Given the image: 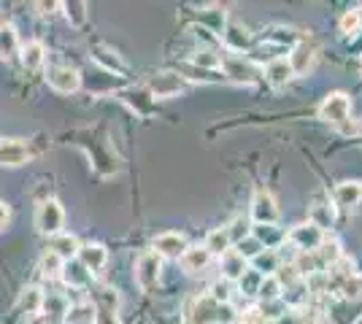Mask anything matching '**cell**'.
<instances>
[{"label":"cell","instance_id":"obj_1","mask_svg":"<svg viewBox=\"0 0 362 324\" xmlns=\"http://www.w3.org/2000/svg\"><path fill=\"white\" fill-rule=\"evenodd\" d=\"M184 319L187 324H219L230 319V308H227V303H216L211 294H203L187 306Z\"/></svg>","mask_w":362,"mask_h":324},{"label":"cell","instance_id":"obj_2","mask_svg":"<svg viewBox=\"0 0 362 324\" xmlns=\"http://www.w3.org/2000/svg\"><path fill=\"white\" fill-rule=\"evenodd\" d=\"M219 68L225 71V76L235 84H255L259 78V68H257L252 60H246L238 52H230V54H222V62Z\"/></svg>","mask_w":362,"mask_h":324},{"label":"cell","instance_id":"obj_3","mask_svg":"<svg viewBox=\"0 0 362 324\" xmlns=\"http://www.w3.org/2000/svg\"><path fill=\"white\" fill-rule=\"evenodd\" d=\"M62 224H65V211H62L60 200L46 198L38 205V211H35V227H38V232L52 238V235L62 232Z\"/></svg>","mask_w":362,"mask_h":324},{"label":"cell","instance_id":"obj_4","mask_svg":"<svg viewBox=\"0 0 362 324\" xmlns=\"http://www.w3.org/2000/svg\"><path fill=\"white\" fill-rule=\"evenodd\" d=\"M351 116V97L346 92H330L319 106V119L327 124H346Z\"/></svg>","mask_w":362,"mask_h":324},{"label":"cell","instance_id":"obj_5","mask_svg":"<svg viewBox=\"0 0 362 324\" xmlns=\"http://www.w3.org/2000/svg\"><path fill=\"white\" fill-rule=\"evenodd\" d=\"M163 273V257L157 251H146L136 260V284L144 292H151Z\"/></svg>","mask_w":362,"mask_h":324},{"label":"cell","instance_id":"obj_6","mask_svg":"<svg viewBox=\"0 0 362 324\" xmlns=\"http://www.w3.org/2000/svg\"><path fill=\"white\" fill-rule=\"evenodd\" d=\"M46 84L60 95H74L81 87V73L71 65H52L46 71Z\"/></svg>","mask_w":362,"mask_h":324},{"label":"cell","instance_id":"obj_7","mask_svg":"<svg viewBox=\"0 0 362 324\" xmlns=\"http://www.w3.org/2000/svg\"><path fill=\"white\" fill-rule=\"evenodd\" d=\"M289 244L295 248H300V251H317L322 246V241H325V230L317 227L314 222H303V224H295L292 230H289Z\"/></svg>","mask_w":362,"mask_h":324},{"label":"cell","instance_id":"obj_8","mask_svg":"<svg viewBox=\"0 0 362 324\" xmlns=\"http://www.w3.org/2000/svg\"><path fill=\"white\" fill-rule=\"evenodd\" d=\"M187 90V78L179 73H157L149 78V95L151 97H160V100H170V97H179Z\"/></svg>","mask_w":362,"mask_h":324},{"label":"cell","instance_id":"obj_9","mask_svg":"<svg viewBox=\"0 0 362 324\" xmlns=\"http://www.w3.org/2000/svg\"><path fill=\"white\" fill-rule=\"evenodd\" d=\"M252 219L257 224H276L279 222V205L273 200V195L268 189H257L252 198Z\"/></svg>","mask_w":362,"mask_h":324},{"label":"cell","instance_id":"obj_10","mask_svg":"<svg viewBox=\"0 0 362 324\" xmlns=\"http://www.w3.org/2000/svg\"><path fill=\"white\" fill-rule=\"evenodd\" d=\"M30 160V146L22 138L0 140V165L3 168H22Z\"/></svg>","mask_w":362,"mask_h":324},{"label":"cell","instance_id":"obj_11","mask_svg":"<svg viewBox=\"0 0 362 324\" xmlns=\"http://www.w3.org/2000/svg\"><path fill=\"white\" fill-rule=\"evenodd\" d=\"M317 62V47L311 41H298L292 47V54H289V65L295 71V76H305Z\"/></svg>","mask_w":362,"mask_h":324},{"label":"cell","instance_id":"obj_12","mask_svg":"<svg viewBox=\"0 0 362 324\" xmlns=\"http://www.w3.org/2000/svg\"><path fill=\"white\" fill-rule=\"evenodd\" d=\"M154 251L160 257H168V260H179L181 251L187 248V238L181 232H160L154 241H151Z\"/></svg>","mask_w":362,"mask_h":324},{"label":"cell","instance_id":"obj_13","mask_svg":"<svg viewBox=\"0 0 362 324\" xmlns=\"http://www.w3.org/2000/svg\"><path fill=\"white\" fill-rule=\"evenodd\" d=\"M181 268H184V273H189V276H197V273H203L209 263H211V254H209V248L206 246H187L181 251L179 257Z\"/></svg>","mask_w":362,"mask_h":324},{"label":"cell","instance_id":"obj_14","mask_svg":"<svg viewBox=\"0 0 362 324\" xmlns=\"http://www.w3.org/2000/svg\"><path fill=\"white\" fill-rule=\"evenodd\" d=\"M76 260L84 265L90 273H100L108 263V251H106V246H100V244H84V246H78Z\"/></svg>","mask_w":362,"mask_h":324},{"label":"cell","instance_id":"obj_15","mask_svg":"<svg viewBox=\"0 0 362 324\" xmlns=\"http://www.w3.org/2000/svg\"><path fill=\"white\" fill-rule=\"evenodd\" d=\"M332 200L338 208H354L362 200V181H344V184L335 186L332 192Z\"/></svg>","mask_w":362,"mask_h":324},{"label":"cell","instance_id":"obj_16","mask_svg":"<svg viewBox=\"0 0 362 324\" xmlns=\"http://www.w3.org/2000/svg\"><path fill=\"white\" fill-rule=\"evenodd\" d=\"M265 78L271 81L273 87H284L289 78H295V71H292V65H289L287 57H276V60L268 62Z\"/></svg>","mask_w":362,"mask_h":324},{"label":"cell","instance_id":"obj_17","mask_svg":"<svg viewBox=\"0 0 362 324\" xmlns=\"http://www.w3.org/2000/svg\"><path fill=\"white\" fill-rule=\"evenodd\" d=\"M19 57H22L25 71H38V68H44L46 62V47L41 41H30V44H25L19 49Z\"/></svg>","mask_w":362,"mask_h":324},{"label":"cell","instance_id":"obj_18","mask_svg":"<svg viewBox=\"0 0 362 324\" xmlns=\"http://www.w3.org/2000/svg\"><path fill=\"white\" fill-rule=\"evenodd\" d=\"M222 38H225L230 52H243V49L252 47V35L243 30V28H238L235 22H230L225 30H222Z\"/></svg>","mask_w":362,"mask_h":324},{"label":"cell","instance_id":"obj_19","mask_svg":"<svg viewBox=\"0 0 362 324\" xmlns=\"http://www.w3.org/2000/svg\"><path fill=\"white\" fill-rule=\"evenodd\" d=\"M19 52V35L16 28L8 22H0V60H8Z\"/></svg>","mask_w":362,"mask_h":324},{"label":"cell","instance_id":"obj_20","mask_svg":"<svg viewBox=\"0 0 362 324\" xmlns=\"http://www.w3.org/2000/svg\"><path fill=\"white\" fill-rule=\"evenodd\" d=\"M219 260H222V273H225L227 281H235V278L243 276V270H246V260H243L235 248H227Z\"/></svg>","mask_w":362,"mask_h":324},{"label":"cell","instance_id":"obj_21","mask_svg":"<svg viewBox=\"0 0 362 324\" xmlns=\"http://www.w3.org/2000/svg\"><path fill=\"white\" fill-rule=\"evenodd\" d=\"M65 324H95V306L92 303H74L62 313Z\"/></svg>","mask_w":362,"mask_h":324},{"label":"cell","instance_id":"obj_22","mask_svg":"<svg viewBox=\"0 0 362 324\" xmlns=\"http://www.w3.org/2000/svg\"><path fill=\"white\" fill-rule=\"evenodd\" d=\"M71 287H84V284H90V270L84 268V265L78 263V260H65V265H62V273H60Z\"/></svg>","mask_w":362,"mask_h":324},{"label":"cell","instance_id":"obj_23","mask_svg":"<svg viewBox=\"0 0 362 324\" xmlns=\"http://www.w3.org/2000/svg\"><path fill=\"white\" fill-rule=\"evenodd\" d=\"M311 222H314L317 227H322V230H327L332 222H335V211H332V205L327 198L319 195L317 200H314V205H311Z\"/></svg>","mask_w":362,"mask_h":324},{"label":"cell","instance_id":"obj_24","mask_svg":"<svg viewBox=\"0 0 362 324\" xmlns=\"http://www.w3.org/2000/svg\"><path fill=\"white\" fill-rule=\"evenodd\" d=\"M41 306H44V292H41L38 287H28L25 292L19 294V303H16V308L25 311L28 316L41 313Z\"/></svg>","mask_w":362,"mask_h":324},{"label":"cell","instance_id":"obj_25","mask_svg":"<svg viewBox=\"0 0 362 324\" xmlns=\"http://www.w3.org/2000/svg\"><path fill=\"white\" fill-rule=\"evenodd\" d=\"M52 251L60 254L62 260H74L76 254H78V241H76L74 235L57 232V235H52Z\"/></svg>","mask_w":362,"mask_h":324},{"label":"cell","instance_id":"obj_26","mask_svg":"<svg viewBox=\"0 0 362 324\" xmlns=\"http://www.w3.org/2000/svg\"><path fill=\"white\" fill-rule=\"evenodd\" d=\"M203 246L209 248V254H216V257H222L227 248H233V241H230V235H227V227H219V230H211L209 232V238H206V244Z\"/></svg>","mask_w":362,"mask_h":324},{"label":"cell","instance_id":"obj_27","mask_svg":"<svg viewBox=\"0 0 362 324\" xmlns=\"http://www.w3.org/2000/svg\"><path fill=\"white\" fill-rule=\"evenodd\" d=\"M314 257H317L319 268H330L335 260H341V246H338V241H322V246L314 251Z\"/></svg>","mask_w":362,"mask_h":324},{"label":"cell","instance_id":"obj_28","mask_svg":"<svg viewBox=\"0 0 362 324\" xmlns=\"http://www.w3.org/2000/svg\"><path fill=\"white\" fill-rule=\"evenodd\" d=\"M62 265H65V260H62L60 254H54L52 248L46 251L44 257H41V273H44L46 278H60V273H62Z\"/></svg>","mask_w":362,"mask_h":324},{"label":"cell","instance_id":"obj_29","mask_svg":"<svg viewBox=\"0 0 362 324\" xmlns=\"http://www.w3.org/2000/svg\"><path fill=\"white\" fill-rule=\"evenodd\" d=\"M252 263H255L257 273L271 276V273H276V268H279V254H276V251H265V248H262V251L257 254Z\"/></svg>","mask_w":362,"mask_h":324},{"label":"cell","instance_id":"obj_30","mask_svg":"<svg viewBox=\"0 0 362 324\" xmlns=\"http://www.w3.org/2000/svg\"><path fill=\"white\" fill-rule=\"evenodd\" d=\"M252 235H255L265 248H271L273 244L281 241V232L276 230V224H255V227H252Z\"/></svg>","mask_w":362,"mask_h":324},{"label":"cell","instance_id":"obj_31","mask_svg":"<svg viewBox=\"0 0 362 324\" xmlns=\"http://www.w3.org/2000/svg\"><path fill=\"white\" fill-rule=\"evenodd\" d=\"M46 316H57L68 311V297L65 294H44V306H41Z\"/></svg>","mask_w":362,"mask_h":324},{"label":"cell","instance_id":"obj_32","mask_svg":"<svg viewBox=\"0 0 362 324\" xmlns=\"http://www.w3.org/2000/svg\"><path fill=\"white\" fill-rule=\"evenodd\" d=\"M257 294H259L262 300H276V297H281V284H279V278L273 276V273L271 276H262Z\"/></svg>","mask_w":362,"mask_h":324},{"label":"cell","instance_id":"obj_33","mask_svg":"<svg viewBox=\"0 0 362 324\" xmlns=\"http://www.w3.org/2000/svg\"><path fill=\"white\" fill-rule=\"evenodd\" d=\"M235 251H238V254H241L243 260H255L257 254H259V251H262V244H259V241H257L255 235H246V238H241V241H238V244H235Z\"/></svg>","mask_w":362,"mask_h":324},{"label":"cell","instance_id":"obj_34","mask_svg":"<svg viewBox=\"0 0 362 324\" xmlns=\"http://www.w3.org/2000/svg\"><path fill=\"white\" fill-rule=\"evenodd\" d=\"M192 65H197V68H203V71H219V62H222V54H214V52H197L195 57H192Z\"/></svg>","mask_w":362,"mask_h":324},{"label":"cell","instance_id":"obj_35","mask_svg":"<svg viewBox=\"0 0 362 324\" xmlns=\"http://www.w3.org/2000/svg\"><path fill=\"white\" fill-rule=\"evenodd\" d=\"M227 235H230V241H233V244H238L241 238H246V235H252V227H249V219H246V216H235V219H233V224L227 227Z\"/></svg>","mask_w":362,"mask_h":324},{"label":"cell","instance_id":"obj_36","mask_svg":"<svg viewBox=\"0 0 362 324\" xmlns=\"http://www.w3.org/2000/svg\"><path fill=\"white\" fill-rule=\"evenodd\" d=\"M62 11V0H35V14L44 19H54Z\"/></svg>","mask_w":362,"mask_h":324},{"label":"cell","instance_id":"obj_37","mask_svg":"<svg viewBox=\"0 0 362 324\" xmlns=\"http://www.w3.org/2000/svg\"><path fill=\"white\" fill-rule=\"evenodd\" d=\"M241 281V289H243V294H257V289H259V281H262V273H257L255 268L249 270H243V276L238 278Z\"/></svg>","mask_w":362,"mask_h":324},{"label":"cell","instance_id":"obj_38","mask_svg":"<svg viewBox=\"0 0 362 324\" xmlns=\"http://www.w3.org/2000/svg\"><path fill=\"white\" fill-rule=\"evenodd\" d=\"M95 324H119V311L95 306Z\"/></svg>","mask_w":362,"mask_h":324},{"label":"cell","instance_id":"obj_39","mask_svg":"<svg viewBox=\"0 0 362 324\" xmlns=\"http://www.w3.org/2000/svg\"><path fill=\"white\" fill-rule=\"evenodd\" d=\"M357 28H360V16H357V11H346V14L341 16V32L351 35V32H357Z\"/></svg>","mask_w":362,"mask_h":324},{"label":"cell","instance_id":"obj_40","mask_svg":"<svg viewBox=\"0 0 362 324\" xmlns=\"http://www.w3.org/2000/svg\"><path fill=\"white\" fill-rule=\"evenodd\" d=\"M8 222H11V208H8V203H0V230H6Z\"/></svg>","mask_w":362,"mask_h":324},{"label":"cell","instance_id":"obj_41","mask_svg":"<svg viewBox=\"0 0 362 324\" xmlns=\"http://www.w3.org/2000/svg\"><path fill=\"white\" fill-rule=\"evenodd\" d=\"M354 133H357V136H360V138H362V122L357 124V130H354Z\"/></svg>","mask_w":362,"mask_h":324},{"label":"cell","instance_id":"obj_42","mask_svg":"<svg viewBox=\"0 0 362 324\" xmlns=\"http://www.w3.org/2000/svg\"><path fill=\"white\" fill-rule=\"evenodd\" d=\"M357 16H360V25H362V6L357 8Z\"/></svg>","mask_w":362,"mask_h":324},{"label":"cell","instance_id":"obj_43","mask_svg":"<svg viewBox=\"0 0 362 324\" xmlns=\"http://www.w3.org/2000/svg\"><path fill=\"white\" fill-rule=\"evenodd\" d=\"M354 324H362V316H360V319H357V322H354Z\"/></svg>","mask_w":362,"mask_h":324},{"label":"cell","instance_id":"obj_44","mask_svg":"<svg viewBox=\"0 0 362 324\" xmlns=\"http://www.w3.org/2000/svg\"><path fill=\"white\" fill-rule=\"evenodd\" d=\"M360 71H362V57H360Z\"/></svg>","mask_w":362,"mask_h":324}]
</instances>
